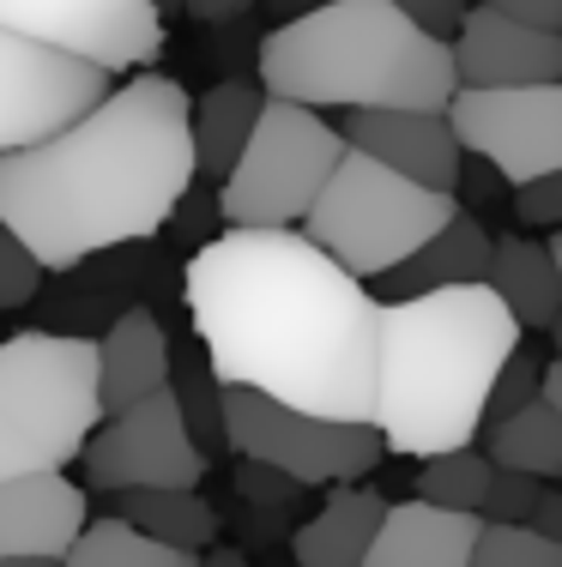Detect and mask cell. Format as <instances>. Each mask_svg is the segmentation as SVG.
Returning a JSON list of instances; mask_svg holds the SVG:
<instances>
[{
	"mask_svg": "<svg viewBox=\"0 0 562 567\" xmlns=\"http://www.w3.org/2000/svg\"><path fill=\"white\" fill-rule=\"evenodd\" d=\"M187 320L218 386L369 423L381 302L303 229L212 236L187 260Z\"/></svg>",
	"mask_w": 562,
	"mask_h": 567,
	"instance_id": "1",
	"label": "cell"
},
{
	"mask_svg": "<svg viewBox=\"0 0 562 567\" xmlns=\"http://www.w3.org/2000/svg\"><path fill=\"white\" fill-rule=\"evenodd\" d=\"M187 110L194 97L170 73L110 85L61 133L0 157V224L49 272L157 236L194 194Z\"/></svg>",
	"mask_w": 562,
	"mask_h": 567,
	"instance_id": "2",
	"label": "cell"
},
{
	"mask_svg": "<svg viewBox=\"0 0 562 567\" xmlns=\"http://www.w3.org/2000/svg\"><path fill=\"white\" fill-rule=\"evenodd\" d=\"M514 344H520V327L490 284L381 302L375 411H369L381 447L406 458L472 447L478 429H484L497 369Z\"/></svg>",
	"mask_w": 562,
	"mask_h": 567,
	"instance_id": "3",
	"label": "cell"
},
{
	"mask_svg": "<svg viewBox=\"0 0 562 567\" xmlns=\"http://www.w3.org/2000/svg\"><path fill=\"white\" fill-rule=\"evenodd\" d=\"M260 91L303 110H448L460 73L448 43L394 0H333L260 37Z\"/></svg>",
	"mask_w": 562,
	"mask_h": 567,
	"instance_id": "4",
	"label": "cell"
},
{
	"mask_svg": "<svg viewBox=\"0 0 562 567\" xmlns=\"http://www.w3.org/2000/svg\"><path fill=\"white\" fill-rule=\"evenodd\" d=\"M98 423V339L12 332L0 344V483L67 471Z\"/></svg>",
	"mask_w": 562,
	"mask_h": 567,
	"instance_id": "5",
	"label": "cell"
},
{
	"mask_svg": "<svg viewBox=\"0 0 562 567\" xmlns=\"http://www.w3.org/2000/svg\"><path fill=\"white\" fill-rule=\"evenodd\" d=\"M453 212H460L453 194L418 187V182H406V175L381 169L375 157L345 145V157L333 164L327 187L303 212V236L333 266H345L357 284H375L381 272H394L406 254H418Z\"/></svg>",
	"mask_w": 562,
	"mask_h": 567,
	"instance_id": "6",
	"label": "cell"
},
{
	"mask_svg": "<svg viewBox=\"0 0 562 567\" xmlns=\"http://www.w3.org/2000/svg\"><path fill=\"white\" fill-rule=\"evenodd\" d=\"M339 157H345V133L333 121H320V110L266 97L248 145L218 182L224 229H297Z\"/></svg>",
	"mask_w": 562,
	"mask_h": 567,
	"instance_id": "7",
	"label": "cell"
},
{
	"mask_svg": "<svg viewBox=\"0 0 562 567\" xmlns=\"http://www.w3.org/2000/svg\"><path fill=\"white\" fill-rule=\"evenodd\" d=\"M224 441L231 453H243L248 465H266L278 477L320 489V483H357L381 465V435L375 423H333L315 411H290L278 399L243 393V386H224Z\"/></svg>",
	"mask_w": 562,
	"mask_h": 567,
	"instance_id": "8",
	"label": "cell"
},
{
	"mask_svg": "<svg viewBox=\"0 0 562 567\" xmlns=\"http://www.w3.org/2000/svg\"><path fill=\"white\" fill-rule=\"evenodd\" d=\"M460 152L490 164L508 187L562 169V79L544 85H460L448 103Z\"/></svg>",
	"mask_w": 562,
	"mask_h": 567,
	"instance_id": "9",
	"label": "cell"
},
{
	"mask_svg": "<svg viewBox=\"0 0 562 567\" xmlns=\"http://www.w3.org/2000/svg\"><path fill=\"white\" fill-rule=\"evenodd\" d=\"M79 465H85L91 489H110V495H122V489H200V477H206V458L187 441L170 386L140 399V404H127V411H115V416H103L91 429Z\"/></svg>",
	"mask_w": 562,
	"mask_h": 567,
	"instance_id": "10",
	"label": "cell"
},
{
	"mask_svg": "<svg viewBox=\"0 0 562 567\" xmlns=\"http://www.w3.org/2000/svg\"><path fill=\"white\" fill-rule=\"evenodd\" d=\"M110 85L115 73H103V66L61 55L49 43H31L19 31H0V157L61 133Z\"/></svg>",
	"mask_w": 562,
	"mask_h": 567,
	"instance_id": "11",
	"label": "cell"
},
{
	"mask_svg": "<svg viewBox=\"0 0 562 567\" xmlns=\"http://www.w3.org/2000/svg\"><path fill=\"white\" fill-rule=\"evenodd\" d=\"M0 31H19L103 73L152 66L164 55V19L152 0H0Z\"/></svg>",
	"mask_w": 562,
	"mask_h": 567,
	"instance_id": "12",
	"label": "cell"
},
{
	"mask_svg": "<svg viewBox=\"0 0 562 567\" xmlns=\"http://www.w3.org/2000/svg\"><path fill=\"white\" fill-rule=\"evenodd\" d=\"M345 145L375 157L381 169L406 175V182L436 187V194H453L466 169L448 110H351L345 115Z\"/></svg>",
	"mask_w": 562,
	"mask_h": 567,
	"instance_id": "13",
	"label": "cell"
},
{
	"mask_svg": "<svg viewBox=\"0 0 562 567\" xmlns=\"http://www.w3.org/2000/svg\"><path fill=\"white\" fill-rule=\"evenodd\" d=\"M448 55L460 85H544L562 79V31H532L497 7H466Z\"/></svg>",
	"mask_w": 562,
	"mask_h": 567,
	"instance_id": "14",
	"label": "cell"
},
{
	"mask_svg": "<svg viewBox=\"0 0 562 567\" xmlns=\"http://www.w3.org/2000/svg\"><path fill=\"white\" fill-rule=\"evenodd\" d=\"M85 489L67 471L0 483V556L7 561H61L85 532Z\"/></svg>",
	"mask_w": 562,
	"mask_h": 567,
	"instance_id": "15",
	"label": "cell"
},
{
	"mask_svg": "<svg viewBox=\"0 0 562 567\" xmlns=\"http://www.w3.org/2000/svg\"><path fill=\"white\" fill-rule=\"evenodd\" d=\"M478 532H484L478 513H448L411 495L381 513L364 567H472Z\"/></svg>",
	"mask_w": 562,
	"mask_h": 567,
	"instance_id": "16",
	"label": "cell"
},
{
	"mask_svg": "<svg viewBox=\"0 0 562 567\" xmlns=\"http://www.w3.org/2000/svg\"><path fill=\"white\" fill-rule=\"evenodd\" d=\"M170 386V332L152 308H127L98 339V404L103 416L152 399Z\"/></svg>",
	"mask_w": 562,
	"mask_h": 567,
	"instance_id": "17",
	"label": "cell"
},
{
	"mask_svg": "<svg viewBox=\"0 0 562 567\" xmlns=\"http://www.w3.org/2000/svg\"><path fill=\"white\" fill-rule=\"evenodd\" d=\"M490 229L472 218V212H453L448 224L423 241L418 254L394 266V272L375 278L381 302H406V296H430V290H466V284H484L490 278Z\"/></svg>",
	"mask_w": 562,
	"mask_h": 567,
	"instance_id": "18",
	"label": "cell"
},
{
	"mask_svg": "<svg viewBox=\"0 0 562 567\" xmlns=\"http://www.w3.org/2000/svg\"><path fill=\"white\" fill-rule=\"evenodd\" d=\"M260 79H218L206 97L187 110V140H194V182H224L236 152L248 145L254 121H260Z\"/></svg>",
	"mask_w": 562,
	"mask_h": 567,
	"instance_id": "19",
	"label": "cell"
},
{
	"mask_svg": "<svg viewBox=\"0 0 562 567\" xmlns=\"http://www.w3.org/2000/svg\"><path fill=\"white\" fill-rule=\"evenodd\" d=\"M490 290L497 302L514 315L520 332H544L551 315L562 308V272L551 260V241H532V236H497L490 241Z\"/></svg>",
	"mask_w": 562,
	"mask_h": 567,
	"instance_id": "20",
	"label": "cell"
},
{
	"mask_svg": "<svg viewBox=\"0 0 562 567\" xmlns=\"http://www.w3.org/2000/svg\"><path fill=\"white\" fill-rule=\"evenodd\" d=\"M381 513H387V502L375 489L339 483V489H333V502L320 507L309 525H297L290 556H297V567H364L369 537H375V525H381Z\"/></svg>",
	"mask_w": 562,
	"mask_h": 567,
	"instance_id": "21",
	"label": "cell"
},
{
	"mask_svg": "<svg viewBox=\"0 0 562 567\" xmlns=\"http://www.w3.org/2000/svg\"><path fill=\"white\" fill-rule=\"evenodd\" d=\"M484 458L497 471H520L539 483L562 477V416L544 399L497 416V423H484Z\"/></svg>",
	"mask_w": 562,
	"mask_h": 567,
	"instance_id": "22",
	"label": "cell"
},
{
	"mask_svg": "<svg viewBox=\"0 0 562 567\" xmlns=\"http://www.w3.org/2000/svg\"><path fill=\"white\" fill-rule=\"evenodd\" d=\"M115 519H127L133 532L157 537L176 549H212L218 537V513L200 502V489H122L115 495Z\"/></svg>",
	"mask_w": 562,
	"mask_h": 567,
	"instance_id": "23",
	"label": "cell"
},
{
	"mask_svg": "<svg viewBox=\"0 0 562 567\" xmlns=\"http://www.w3.org/2000/svg\"><path fill=\"white\" fill-rule=\"evenodd\" d=\"M170 399H176V411H182V429H187V441L200 447V458H218V453H231V441H224V386H218V374H212V362H206V350H170Z\"/></svg>",
	"mask_w": 562,
	"mask_h": 567,
	"instance_id": "24",
	"label": "cell"
},
{
	"mask_svg": "<svg viewBox=\"0 0 562 567\" xmlns=\"http://www.w3.org/2000/svg\"><path fill=\"white\" fill-rule=\"evenodd\" d=\"M61 567H200V556L176 544H157V537L133 532L127 519L110 513V519H85V532L73 537Z\"/></svg>",
	"mask_w": 562,
	"mask_h": 567,
	"instance_id": "25",
	"label": "cell"
},
{
	"mask_svg": "<svg viewBox=\"0 0 562 567\" xmlns=\"http://www.w3.org/2000/svg\"><path fill=\"white\" fill-rule=\"evenodd\" d=\"M490 458L484 447H453V453H430L418 458V502L430 507H448V513H478V502H484L490 489Z\"/></svg>",
	"mask_w": 562,
	"mask_h": 567,
	"instance_id": "26",
	"label": "cell"
},
{
	"mask_svg": "<svg viewBox=\"0 0 562 567\" xmlns=\"http://www.w3.org/2000/svg\"><path fill=\"white\" fill-rule=\"evenodd\" d=\"M472 567H562V544L532 525H484L472 544Z\"/></svg>",
	"mask_w": 562,
	"mask_h": 567,
	"instance_id": "27",
	"label": "cell"
},
{
	"mask_svg": "<svg viewBox=\"0 0 562 567\" xmlns=\"http://www.w3.org/2000/svg\"><path fill=\"white\" fill-rule=\"evenodd\" d=\"M544 386V357L527 344V332H520V344L508 350V362L497 369V386H490V404H484V423H497V416L520 411V404H532Z\"/></svg>",
	"mask_w": 562,
	"mask_h": 567,
	"instance_id": "28",
	"label": "cell"
},
{
	"mask_svg": "<svg viewBox=\"0 0 562 567\" xmlns=\"http://www.w3.org/2000/svg\"><path fill=\"white\" fill-rule=\"evenodd\" d=\"M544 483L539 477H520V471H490V489L478 502V519L484 525H527L532 507H539Z\"/></svg>",
	"mask_w": 562,
	"mask_h": 567,
	"instance_id": "29",
	"label": "cell"
},
{
	"mask_svg": "<svg viewBox=\"0 0 562 567\" xmlns=\"http://www.w3.org/2000/svg\"><path fill=\"white\" fill-rule=\"evenodd\" d=\"M43 278H49V266L37 260V254L24 248V241L12 236L7 224H0V308H24V302H37Z\"/></svg>",
	"mask_w": 562,
	"mask_h": 567,
	"instance_id": "30",
	"label": "cell"
},
{
	"mask_svg": "<svg viewBox=\"0 0 562 567\" xmlns=\"http://www.w3.org/2000/svg\"><path fill=\"white\" fill-rule=\"evenodd\" d=\"M514 212H520V224H532V229H562V169L539 175V182H520Z\"/></svg>",
	"mask_w": 562,
	"mask_h": 567,
	"instance_id": "31",
	"label": "cell"
},
{
	"mask_svg": "<svg viewBox=\"0 0 562 567\" xmlns=\"http://www.w3.org/2000/svg\"><path fill=\"white\" fill-rule=\"evenodd\" d=\"M399 12H406L411 24H418V31H430V37H441V43H448L453 31H460V0H394Z\"/></svg>",
	"mask_w": 562,
	"mask_h": 567,
	"instance_id": "32",
	"label": "cell"
},
{
	"mask_svg": "<svg viewBox=\"0 0 562 567\" xmlns=\"http://www.w3.org/2000/svg\"><path fill=\"white\" fill-rule=\"evenodd\" d=\"M236 483H243L248 502H297L303 495V483L278 477V471H266V465H248V458H243V471H236Z\"/></svg>",
	"mask_w": 562,
	"mask_h": 567,
	"instance_id": "33",
	"label": "cell"
},
{
	"mask_svg": "<svg viewBox=\"0 0 562 567\" xmlns=\"http://www.w3.org/2000/svg\"><path fill=\"white\" fill-rule=\"evenodd\" d=\"M484 7L508 12V19L532 24V31H562V0H484Z\"/></svg>",
	"mask_w": 562,
	"mask_h": 567,
	"instance_id": "34",
	"label": "cell"
},
{
	"mask_svg": "<svg viewBox=\"0 0 562 567\" xmlns=\"http://www.w3.org/2000/svg\"><path fill=\"white\" fill-rule=\"evenodd\" d=\"M260 0H182V12L187 19H200V24H231V19H243V12H254Z\"/></svg>",
	"mask_w": 562,
	"mask_h": 567,
	"instance_id": "35",
	"label": "cell"
},
{
	"mask_svg": "<svg viewBox=\"0 0 562 567\" xmlns=\"http://www.w3.org/2000/svg\"><path fill=\"white\" fill-rule=\"evenodd\" d=\"M527 525H532V532H544V537H551V544H562V489H544Z\"/></svg>",
	"mask_w": 562,
	"mask_h": 567,
	"instance_id": "36",
	"label": "cell"
},
{
	"mask_svg": "<svg viewBox=\"0 0 562 567\" xmlns=\"http://www.w3.org/2000/svg\"><path fill=\"white\" fill-rule=\"evenodd\" d=\"M539 399H544V404H551V411L562 416V357L544 362V386H539Z\"/></svg>",
	"mask_w": 562,
	"mask_h": 567,
	"instance_id": "37",
	"label": "cell"
},
{
	"mask_svg": "<svg viewBox=\"0 0 562 567\" xmlns=\"http://www.w3.org/2000/svg\"><path fill=\"white\" fill-rule=\"evenodd\" d=\"M266 7L278 12V24H285V19H303V12H315V7H333V0H266Z\"/></svg>",
	"mask_w": 562,
	"mask_h": 567,
	"instance_id": "38",
	"label": "cell"
},
{
	"mask_svg": "<svg viewBox=\"0 0 562 567\" xmlns=\"http://www.w3.org/2000/svg\"><path fill=\"white\" fill-rule=\"evenodd\" d=\"M200 567H248V556H236V549H200Z\"/></svg>",
	"mask_w": 562,
	"mask_h": 567,
	"instance_id": "39",
	"label": "cell"
},
{
	"mask_svg": "<svg viewBox=\"0 0 562 567\" xmlns=\"http://www.w3.org/2000/svg\"><path fill=\"white\" fill-rule=\"evenodd\" d=\"M544 339H551V350H556V357H562V308H556V315H551V327H544Z\"/></svg>",
	"mask_w": 562,
	"mask_h": 567,
	"instance_id": "40",
	"label": "cell"
},
{
	"mask_svg": "<svg viewBox=\"0 0 562 567\" xmlns=\"http://www.w3.org/2000/svg\"><path fill=\"white\" fill-rule=\"evenodd\" d=\"M152 12H157V19L170 24V19H176V12H182V0H152Z\"/></svg>",
	"mask_w": 562,
	"mask_h": 567,
	"instance_id": "41",
	"label": "cell"
},
{
	"mask_svg": "<svg viewBox=\"0 0 562 567\" xmlns=\"http://www.w3.org/2000/svg\"><path fill=\"white\" fill-rule=\"evenodd\" d=\"M0 567H61V561H7L0 556Z\"/></svg>",
	"mask_w": 562,
	"mask_h": 567,
	"instance_id": "42",
	"label": "cell"
},
{
	"mask_svg": "<svg viewBox=\"0 0 562 567\" xmlns=\"http://www.w3.org/2000/svg\"><path fill=\"white\" fill-rule=\"evenodd\" d=\"M551 260H556V272H562V229L551 236Z\"/></svg>",
	"mask_w": 562,
	"mask_h": 567,
	"instance_id": "43",
	"label": "cell"
},
{
	"mask_svg": "<svg viewBox=\"0 0 562 567\" xmlns=\"http://www.w3.org/2000/svg\"><path fill=\"white\" fill-rule=\"evenodd\" d=\"M460 7H484V0H460Z\"/></svg>",
	"mask_w": 562,
	"mask_h": 567,
	"instance_id": "44",
	"label": "cell"
}]
</instances>
